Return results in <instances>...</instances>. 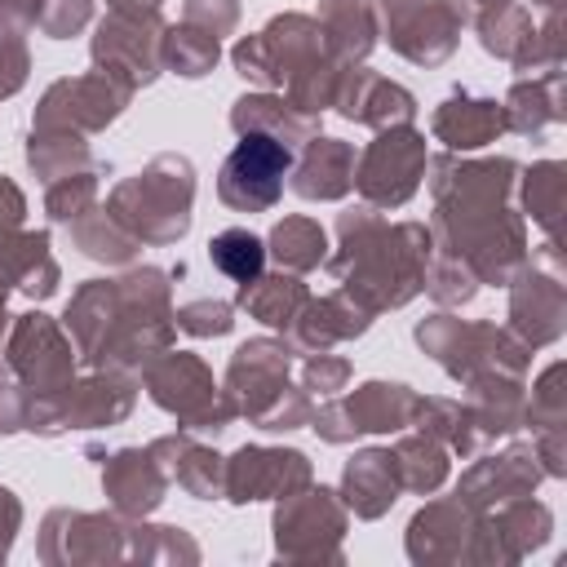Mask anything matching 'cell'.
Returning a JSON list of instances; mask_svg holds the SVG:
<instances>
[{
	"label": "cell",
	"mask_w": 567,
	"mask_h": 567,
	"mask_svg": "<svg viewBox=\"0 0 567 567\" xmlns=\"http://www.w3.org/2000/svg\"><path fill=\"white\" fill-rule=\"evenodd\" d=\"M261 257H266V252H261V239L248 235V230H226V235L213 239V261H217L230 279H257Z\"/></svg>",
	"instance_id": "cell-2"
},
{
	"label": "cell",
	"mask_w": 567,
	"mask_h": 567,
	"mask_svg": "<svg viewBox=\"0 0 567 567\" xmlns=\"http://www.w3.org/2000/svg\"><path fill=\"white\" fill-rule=\"evenodd\" d=\"M288 168V151L261 133L244 137L226 164V199L235 204H261V199H275L279 190V177Z\"/></svg>",
	"instance_id": "cell-1"
}]
</instances>
